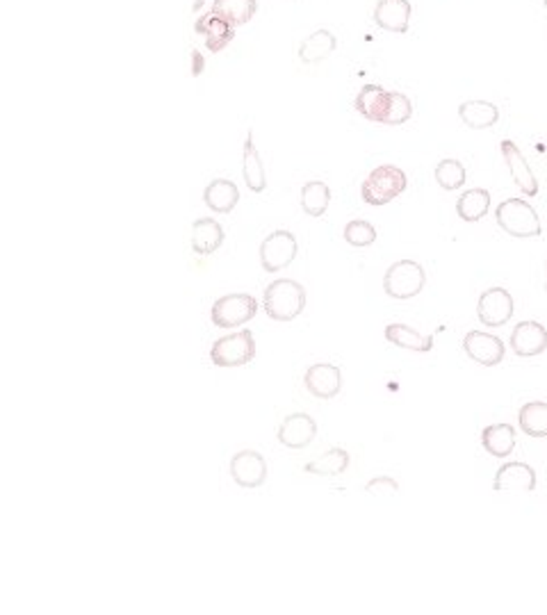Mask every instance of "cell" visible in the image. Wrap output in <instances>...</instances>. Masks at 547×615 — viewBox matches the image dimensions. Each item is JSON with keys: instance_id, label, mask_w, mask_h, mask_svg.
<instances>
[{"instance_id": "21", "label": "cell", "mask_w": 547, "mask_h": 615, "mask_svg": "<svg viewBox=\"0 0 547 615\" xmlns=\"http://www.w3.org/2000/svg\"><path fill=\"white\" fill-rule=\"evenodd\" d=\"M204 201L213 213L228 214L236 210L237 201H240V192H237L236 182L226 181V178H217V181H213L205 187Z\"/></svg>"}, {"instance_id": "22", "label": "cell", "mask_w": 547, "mask_h": 615, "mask_svg": "<svg viewBox=\"0 0 547 615\" xmlns=\"http://www.w3.org/2000/svg\"><path fill=\"white\" fill-rule=\"evenodd\" d=\"M335 46H338V39H335L333 32L321 27V30H315L310 36H306L301 41V46H299V59L303 64H320L329 55H333Z\"/></svg>"}, {"instance_id": "32", "label": "cell", "mask_w": 547, "mask_h": 615, "mask_svg": "<svg viewBox=\"0 0 547 615\" xmlns=\"http://www.w3.org/2000/svg\"><path fill=\"white\" fill-rule=\"evenodd\" d=\"M413 117V103L406 94L402 91H390V108L385 114V126H402Z\"/></svg>"}, {"instance_id": "37", "label": "cell", "mask_w": 547, "mask_h": 615, "mask_svg": "<svg viewBox=\"0 0 547 615\" xmlns=\"http://www.w3.org/2000/svg\"><path fill=\"white\" fill-rule=\"evenodd\" d=\"M545 274H547V263H545ZM545 290H547V281H545Z\"/></svg>"}, {"instance_id": "11", "label": "cell", "mask_w": 547, "mask_h": 615, "mask_svg": "<svg viewBox=\"0 0 547 615\" xmlns=\"http://www.w3.org/2000/svg\"><path fill=\"white\" fill-rule=\"evenodd\" d=\"M303 383H306V390L312 397L333 399L342 388V371L338 365H331V362H317V365L308 367Z\"/></svg>"}, {"instance_id": "36", "label": "cell", "mask_w": 547, "mask_h": 615, "mask_svg": "<svg viewBox=\"0 0 547 615\" xmlns=\"http://www.w3.org/2000/svg\"><path fill=\"white\" fill-rule=\"evenodd\" d=\"M201 5H204V0H195V7H192V9H195V12H199Z\"/></svg>"}, {"instance_id": "34", "label": "cell", "mask_w": 547, "mask_h": 615, "mask_svg": "<svg viewBox=\"0 0 547 615\" xmlns=\"http://www.w3.org/2000/svg\"><path fill=\"white\" fill-rule=\"evenodd\" d=\"M365 493H370V495H397L399 485H397V481L390 479V476H376V479H372L370 484L365 485Z\"/></svg>"}, {"instance_id": "6", "label": "cell", "mask_w": 547, "mask_h": 615, "mask_svg": "<svg viewBox=\"0 0 547 615\" xmlns=\"http://www.w3.org/2000/svg\"><path fill=\"white\" fill-rule=\"evenodd\" d=\"M256 312H258V301L251 295H226L215 301L210 317L219 328H237L254 319Z\"/></svg>"}, {"instance_id": "13", "label": "cell", "mask_w": 547, "mask_h": 615, "mask_svg": "<svg viewBox=\"0 0 547 615\" xmlns=\"http://www.w3.org/2000/svg\"><path fill=\"white\" fill-rule=\"evenodd\" d=\"M195 30L196 35L205 36V48H208L210 53H222V50L236 39V26L228 23L224 16H219L217 12L204 14V16L195 23Z\"/></svg>"}, {"instance_id": "9", "label": "cell", "mask_w": 547, "mask_h": 615, "mask_svg": "<svg viewBox=\"0 0 547 615\" xmlns=\"http://www.w3.org/2000/svg\"><path fill=\"white\" fill-rule=\"evenodd\" d=\"M463 349H466L468 358L484 367H495L504 360V347L502 339L498 335L484 333V330H470V333L463 338Z\"/></svg>"}, {"instance_id": "3", "label": "cell", "mask_w": 547, "mask_h": 615, "mask_svg": "<svg viewBox=\"0 0 547 615\" xmlns=\"http://www.w3.org/2000/svg\"><path fill=\"white\" fill-rule=\"evenodd\" d=\"M495 219H498L500 228L511 237L527 240V237H539L543 233L536 210L522 199L502 201L498 210H495Z\"/></svg>"}, {"instance_id": "4", "label": "cell", "mask_w": 547, "mask_h": 615, "mask_svg": "<svg viewBox=\"0 0 547 615\" xmlns=\"http://www.w3.org/2000/svg\"><path fill=\"white\" fill-rule=\"evenodd\" d=\"M426 274L420 263L416 260H399L390 265L384 276V290L390 299L406 301L420 295L425 290Z\"/></svg>"}, {"instance_id": "35", "label": "cell", "mask_w": 547, "mask_h": 615, "mask_svg": "<svg viewBox=\"0 0 547 615\" xmlns=\"http://www.w3.org/2000/svg\"><path fill=\"white\" fill-rule=\"evenodd\" d=\"M190 55H192V76L199 78L205 68V59H204V55H201L196 48H192Z\"/></svg>"}, {"instance_id": "8", "label": "cell", "mask_w": 547, "mask_h": 615, "mask_svg": "<svg viewBox=\"0 0 547 615\" xmlns=\"http://www.w3.org/2000/svg\"><path fill=\"white\" fill-rule=\"evenodd\" d=\"M513 297L504 287H490L479 297L477 304V317L489 328H498L504 326L513 317Z\"/></svg>"}, {"instance_id": "7", "label": "cell", "mask_w": 547, "mask_h": 615, "mask_svg": "<svg viewBox=\"0 0 547 615\" xmlns=\"http://www.w3.org/2000/svg\"><path fill=\"white\" fill-rule=\"evenodd\" d=\"M297 258V237L289 231H274L260 245V265L265 272L276 274L289 267Z\"/></svg>"}, {"instance_id": "18", "label": "cell", "mask_w": 547, "mask_h": 615, "mask_svg": "<svg viewBox=\"0 0 547 615\" xmlns=\"http://www.w3.org/2000/svg\"><path fill=\"white\" fill-rule=\"evenodd\" d=\"M390 108V91L381 85H365L356 96V109L367 121L384 123L385 114Z\"/></svg>"}, {"instance_id": "15", "label": "cell", "mask_w": 547, "mask_h": 615, "mask_svg": "<svg viewBox=\"0 0 547 615\" xmlns=\"http://www.w3.org/2000/svg\"><path fill=\"white\" fill-rule=\"evenodd\" d=\"M502 155H504V162H507L509 172H511L513 182L518 185V190H521L522 194H527V196L539 194V181H536L534 172L530 169V164H527L525 155H522V151L518 149L516 141L504 140L502 141Z\"/></svg>"}, {"instance_id": "12", "label": "cell", "mask_w": 547, "mask_h": 615, "mask_svg": "<svg viewBox=\"0 0 547 615\" xmlns=\"http://www.w3.org/2000/svg\"><path fill=\"white\" fill-rule=\"evenodd\" d=\"M495 493H534L536 472L527 463H507L498 470L493 481Z\"/></svg>"}, {"instance_id": "29", "label": "cell", "mask_w": 547, "mask_h": 615, "mask_svg": "<svg viewBox=\"0 0 547 615\" xmlns=\"http://www.w3.org/2000/svg\"><path fill=\"white\" fill-rule=\"evenodd\" d=\"M213 12H217L236 27L247 26L258 12V0H215Z\"/></svg>"}, {"instance_id": "14", "label": "cell", "mask_w": 547, "mask_h": 615, "mask_svg": "<svg viewBox=\"0 0 547 615\" xmlns=\"http://www.w3.org/2000/svg\"><path fill=\"white\" fill-rule=\"evenodd\" d=\"M317 422L306 412H292L279 426V443L289 449H303L315 440Z\"/></svg>"}, {"instance_id": "19", "label": "cell", "mask_w": 547, "mask_h": 615, "mask_svg": "<svg viewBox=\"0 0 547 615\" xmlns=\"http://www.w3.org/2000/svg\"><path fill=\"white\" fill-rule=\"evenodd\" d=\"M224 245V228L215 219L201 217L192 224V249L196 255H213Z\"/></svg>"}, {"instance_id": "10", "label": "cell", "mask_w": 547, "mask_h": 615, "mask_svg": "<svg viewBox=\"0 0 547 615\" xmlns=\"http://www.w3.org/2000/svg\"><path fill=\"white\" fill-rule=\"evenodd\" d=\"M231 476L242 488H260L268 479V463L254 449L237 452L231 461Z\"/></svg>"}, {"instance_id": "33", "label": "cell", "mask_w": 547, "mask_h": 615, "mask_svg": "<svg viewBox=\"0 0 547 615\" xmlns=\"http://www.w3.org/2000/svg\"><path fill=\"white\" fill-rule=\"evenodd\" d=\"M344 240L352 246H370L376 242V228L370 222H363V219H353L344 226Z\"/></svg>"}, {"instance_id": "38", "label": "cell", "mask_w": 547, "mask_h": 615, "mask_svg": "<svg viewBox=\"0 0 547 615\" xmlns=\"http://www.w3.org/2000/svg\"><path fill=\"white\" fill-rule=\"evenodd\" d=\"M543 3H545V7H547V0H543Z\"/></svg>"}, {"instance_id": "28", "label": "cell", "mask_w": 547, "mask_h": 615, "mask_svg": "<svg viewBox=\"0 0 547 615\" xmlns=\"http://www.w3.org/2000/svg\"><path fill=\"white\" fill-rule=\"evenodd\" d=\"M331 190L326 182L310 181L301 187V208L308 217H321L329 210Z\"/></svg>"}, {"instance_id": "20", "label": "cell", "mask_w": 547, "mask_h": 615, "mask_svg": "<svg viewBox=\"0 0 547 615\" xmlns=\"http://www.w3.org/2000/svg\"><path fill=\"white\" fill-rule=\"evenodd\" d=\"M458 117L472 130H484L500 121V108L490 100H466L458 105Z\"/></svg>"}, {"instance_id": "2", "label": "cell", "mask_w": 547, "mask_h": 615, "mask_svg": "<svg viewBox=\"0 0 547 615\" xmlns=\"http://www.w3.org/2000/svg\"><path fill=\"white\" fill-rule=\"evenodd\" d=\"M408 185L406 173L393 164H381L370 176L365 178L361 187V196L367 205H385L393 199H397Z\"/></svg>"}, {"instance_id": "5", "label": "cell", "mask_w": 547, "mask_h": 615, "mask_svg": "<svg viewBox=\"0 0 547 615\" xmlns=\"http://www.w3.org/2000/svg\"><path fill=\"white\" fill-rule=\"evenodd\" d=\"M256 358V339L249 328L224 335L210 349V360L217 367H242Z\"/></svg>"}, {"instance_id": "23", "label": "cell", "mask_w": 547, "mask_h": 615, "mask_svg": "<svg viewBox=\"0 0 547 615\" xmlns=\"http://www.w3.org/2000/svg\"><path fill=\"white\" fill-rule=\"evenodd\" d=\"M242 162H245L242 164V176H245L247 187H249L251 192H256V194L265 192V187H268V176H265L263 160H260L258 149H256L254 132L251 130H249V135H247L245 158H242Z\"/></svg>"}, {"instance_id": "31", "label": "cell", "mask_w": 547, "mask_h": 615, "mask_svg": "<svg viewBox=\"0 0 547 615\" xmlns=\"http://www.w3.org/2000/svg\"><path fill=\"white\" fill-rule=\"evenodd\" d=\"M436 181L445 192H454L466 185V167L458 160L447 158L436 167Z\"/></svg>"}, {"instance_id": "30", "label": "cell", "mask_w": 547, "mask_h": 615, "mask_svg": "<svg viewBox=\"0 0 547 615\" xmlns=\"http://www.w3.org/2000/svg\"><path fill=\"white\" fill-rule=\"evenodd\" d=\"M521 429L530 438H547V403L545 401H530L521 408Z\"/></svg>"}, {"instance_id": "16", "label": "cell", "mask_w": 547, "mask_h": 615, "mask_svg": "<svg viewBox=\"0 0 547 615\" xmlns=\"http://www.w3.org/2000/svg\"><path fill=\"white\" fill-rule=\"evenodd\" d=\"M511 349L516 356H541L547 349V328L539 321H521L511 333Z\"/></svg>"}, {"instance_id": "25", "label": "cell", "mask_w": 547, "mask_h": 615, "mask_svg": "<svg viewBox=\"0 0 547 615\" xmlns=\"http://www.w3.org/2000/svg\"><path fill=\"white\" fill-rule=\"evenodd\" d=\"M481 444L490 456L507 458L516 447V431L511 424H490L481 433Z\"/></svg>"}, {"instance_id": "1", "label": "cell", "mask_w": 547, "mask_h": 615, "mask_svg": "<svg viewBox=\"0 0 547 615\" xmlns=\"http://www.w3.org/2000/svg\"><path fill=\"white\" fill-rule=\"evenodd\" d=\"M265 312L274 321H292L306 308V290L301 283L289 281V278H279L269 283L263 299Z\"/></svg>"}, {"instance_id": "24", "label": "cell", "mask_w": 547, "mask_h": 615, "mask_svg": "<svg viewBox=\"0 0 547 615\" xmlns=\"http://www.w3.org/2000/svg\"><path fill=\"white\" fill-rule=\"evenodd\" d=\"M385 339L394 347L408 349V351H431L434 349V335H422L406 324H388L385 326Z\"/></svg>"}, {"instance_id": "17", "label": "cell", "mask_w": 547, "mask_h": 615, "mask_svg": "<svg viewBox=\"0 0 547 615\" xmlns=\"http://www.w3.org/2000/svg\"><path fill=\"white\" fill-rule=\"evenodd\" d=\"M411 3L408 0H379L374 7V23L388 32L404 35L411 23Z\"/></svg>"}, {"instance_id": "27", "label": "cell", "mask_w": 547, "mask_h": 615, "mask_svg": "<svg viewBox=\"0 0 547 615\" xmlns=\"http://www.w3.org/2000/svg\"><path fill=\"white\" fill-rule=\"evenodd\" d=\"M490 194L489 190H468L457 201V214L463 222H479L489 214Z\"/></svg>"}, {"instance_id": "26", "label": "cell", "mask_w": 547, "mask_h": 615, "mask_svg": "<svg viewBox=\"0 0 547 615\" xmlns=\"http://www.w3.org/2000/svg\"><path fill=\"white\" fill-rule=\"evenodd\" d=\"M347 467H349L347 449L333 447V449H329V452L321 453L320 458H315V461L306 463L303 470H306L308 474H317V476H338V474H342Z\"/></svg>"}]
</instances>
